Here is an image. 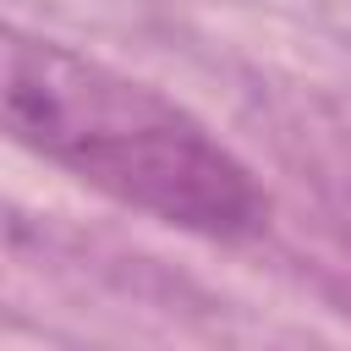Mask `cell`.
<instances>
[{"label":"cell","instance_id":"cell-1","mask_svg":"<svg viewBox=\"0 0 351 351\" xmlns=\"http://www.w3.org/2000/svg\"><path fill=\"white\" fill-rule=\"evenodd\" d=\"M5 126L82 186L170 230L247 241L269 225L258 176L197 115L66 44L5 38Z\"/></svg>","mask_w":351,"mask_h":351}]
</instances>
